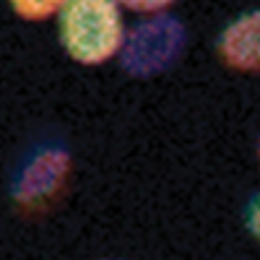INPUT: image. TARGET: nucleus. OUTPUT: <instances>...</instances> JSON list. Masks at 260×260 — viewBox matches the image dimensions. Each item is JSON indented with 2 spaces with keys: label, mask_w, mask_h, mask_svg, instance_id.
Listing matches in <instances>:
<instances>
[{
  "label": "nucleus",
  "mask_w": 260,
  "mask_h": 260,
  "mask_svg": "<svg viewBox=\"0 0 260 260\" xmlns=\"http://www.w3.org/2000/svg\"><path fill=\"white\" fill-rule=\"evenodd\" d=\"M257 161H260V141H257Z\"/></svg>",
  "instance_id": "6e6552de"
},
{
  "label": "nucleus",
  "mask_w": 260,
  "mask_h": 260,
  "mask_svg": "<svg viewBox=\"0 0 260 260\" xmlns=\"http://www.w3.org/2000/svg\"><path fill=\"white\" fill-rule=\"evenodd\" d=\"M65 0H8L11 11L31 24H42V21H50L52 16H57V11L62 8Z\"/></svg>",
  "instance_id": "39448f33"
},
{
  "label": "nucleus",
  "mask_w": 260,
  "mask_h": 260,
  "mask_svg": "<svg viewBox=\"0 0 260 260\" xmlns=\"http://www.w3.org/2000/svg\"><path fill=\"white\" fill-rule=\"evenodd\" d=\"M57 37L73 62L86 68L104 65L122 47V8L115 0H65L57 11Z\"/></svg>",
  "instance_id": "f257e3e1"
},
{
  "label": "nucleus",
  "mask_w": 260,
  "mask_h": 260,
  "mask_svg": "<svg viewBox=\"0 0 260 260\" xmlns=\"http://www.w3.org/2000/svg\"><path fill=\"white\" fill-rule=\"evenodd\" d=\"M216 52L232 71L260 73V8L232 18L216 39Z\"/></svg>",
  "instance_id": "20e7f679"
},
{
  "label": "nucleus",
  "mask_w": 260,
  "mask_h": 260,
  "mask_svg": "<svg viewBox=\"0 0 260 260\" xmlns=\"http://www.w3.org/2000/svg\"><path fill=\"white\" fill-rule=\"evenodd\" d=\"M71 175V154L60 146L37 148L13 177V201L24 211H45L62 192Z\"/></svg>",
  "instance_id": "7ed1b4c3"
},
{
  "label": "nucleus",
  "mask_w": 260,
  "mask_h": 260,
  "mask_svg": "<svg viewBox=\"0 0 260 260\" xmlns=\"http://www.w3.org/2000/svg\"><path fill=\"white\" fill-rule=\"evenodd\" d=\"M187 45V31L182 21L164 13L141 18L138 24L125 29L122 47L117 52L120 65L133 78H151L169 71Z\"/></svg>",
  "instance_id": "f03ea898"
},
{
  "label": "nucleus",
  "mask_w": 260,
  "mask_h": 260,
  "mask_svg": "<svg viewBox=\"0 0 260 260\" xmlns=\"http://www.w3.org/2000/svg\"><path fill=\"white\" fill-rule=\"evenodd\" d=\"M245 224H247V232L252 234V240L260 242V192L252 195V201L245 208Z\"/></svg>",
  "instance_id": "0eeeda50"
},
{
  "label": "nucleus",
  "mask_w": 260,
  "mask_h": 260,
  "mask_svg": "<svg viewBox=\"0 0 260 260\" xmlns=\"http://www.w3.org/2000/svg\"><path fill=\"white\" fill-rule=\"evenodd\" d=\"M115 3L125 11H133L141 16H154V13H164L167 8H172L177 0H115Z\"/></svg>",
  "instance_id": "423d86ee"
}]
</instances>
